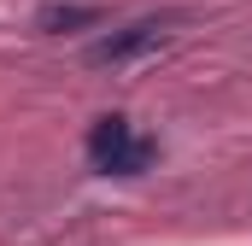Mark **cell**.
<instances>
[{
  "label": "cell",
  "mask_w": 252,
  "mask_h": 246,
  "mask_svg": "<svg viewBox=\"0 0 252 246\" xmlns=\"http://www.w3.org/2000/svg\"><path fill=\"white\" fill-rule=\"evenodd\" d=\"M158 41H164V18H135L124 30L100 35L88 47V64H129V59H141V53H153Z\"/></svg>",
  "instance_id": "7a4b0ae2"
},
{
  "label": "cell",
  "mask_w": 252,
  "mask_h": 246,
  "mask_svg": "<svg viewBox=\"0 0 252 246\" xmlns=\"http://www.w3.org/2000/svg\"><path fill=\"white\" fill-rule=\"evenodd\" d=\"M100 18H106V6H94V0H47L35 12V30L41 35H76V30H88Z\"/></svg>",
  "instance_id": "3957f363"
},
{
  "label": "cell",
  "mask_w": 252,
  "mask_h": 246,
  "mask_svg": "<svg viewBox=\"0 0 252 246\" xmlns=\"http://www.w3.org/2000/svg\"><path fill=\"white\" fill-rule=\"evenodd\" d=\"M153 158H158V147L147 135H135L124 112L94 118V129H88V170H100V176H141Z\"/></svg>",
  "instance_id": "6da1fadb"
}]
</instances>
